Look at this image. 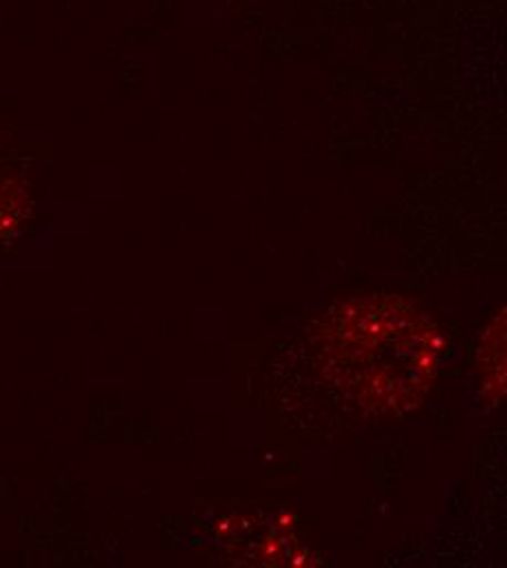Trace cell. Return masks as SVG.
I'll list each match as a JSON object with an SVG mask.
<instances>
[{
  "label": "cell",
  "mask_w": 507,
  "mask_h": 568,
  "mask_svg": "<svg viewBox=\"0 0 507 568\" xmlns=\"http://www.w3.org/2000/svg\"><path fill=\"white\" fill-rule=\"evenodd\" d=\"M473 376L488 400H507V306L473 344Z\"/></svg>",
  "instance_id": "obj_2"
},
{
  "label": "cell",
  "mask_w": 507,
  "mask_h": 568,
  "mask_svg": "<svg viewBox=\"0 0 507 568\" xmlns=\"http://www.w3.org/2000/svg\"><path fill=\"white\" fill-rule=\"evenodd\" d=\"M331 333L339 387L369 414L418 407L446 353L439 326L398 295H369L346 304Z\"/></svg>",
  "instance_id": "obj_1"
}]
</instances>
